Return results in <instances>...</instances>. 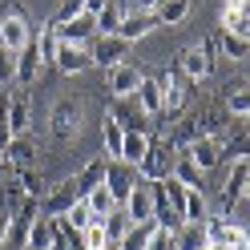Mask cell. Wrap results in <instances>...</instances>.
Segmentation results:
<instances>
[{
  "mask_svg": "<svg viewBox=\"0 0 250 250\" xmlns=\"http://www.w3.org/2000/svg\"><path fill=\"white\" fill-rule=\"evenodd\" d=\"M121 4H125V8H129V0H121Z\"/></svg>",
  "mask_w": 250,
  "mask_h": 250,
  "instance_id": "obj_47",
  "label": "cell"
},
{
  "mask_svg": "<svg viewBox=\"0 0 250 250\" xmlns=\"http://www.w3.org/2000/svg\"><path fill=\"white\" fill-rule=\"evenodd\" d=\"M158 4H162V0H129V8H133V12H153Z\"/></svg>",
  "mask_w": 250,
  "mask_h": 250,
  "instance_id": "obj_42",
  "label": "cell"
},
{
  "mask_svg": "<svg viewBox=\"0 0 250 250\" xmlns=\"http://www.w3.org/2000/svg\"><path fill=\"white\" fill-rule=\"evenodd\" d=\"M186 17H190V0H162V4L153 8V21H158V24H166V28L182 24Z\"/></svg>",
  "mask_w": 250,
  "mask_h": 250,
  "instance_id": "obj_26",
  "label": "cell"
},
{
  "mask_svg": "<svg viewBox=\"0 0 250 250\" xmlns=\"http://www.w3.org/2000/svg\"><path fill=\"white\" fill-rule=\"evenodd\" d=\"M109 4V0H85V12H93V17H97V12Z\"/></svg>",
  "mask_w": 250,
  "mask_h": 250,
  "instance_id": "obj_43",
  "label": "cell"
},
{
  "mask_svg": "<svg viewBox=\"0 0 250 250\" xmlns=\"http://www.w3.org/2000/svg\"><path fill=\"white\" fill-rule=\"evenodd\" d=\"M210 250H218V246H210Z\"/></svg>",
  "mask_w": 250,
  "mask_h": 250,
  "instance_id": "obj_48",
  "label": "cell"
},
{
  "mask_svg": "<svg viewBox=\"0 0 250 250\" xmlns=\"http://www.w3.org/2000/svg\"><path fill=\"white\" fill-rule=\"evenodd\" d=\"M178 250H210L206 222H182L178 226Z\"/></svg>",
  "mask_w": 250,
  "mask_h": 250,
  "instance_id": "obj_23",
  "label": "cell"
},
{
  "mask_svg": "<svg viewBox=\"0 0 250 250\" xmlns=\"http://www.w3.org/2000/svg\"><path fill=\"white\" fill-rule=\"evenodd\" d=\"M21 182V190H24V198H37L41 202V194H44V178L37 174V169H17V174H12Z\"/></svg>",
  "mask_w": 250,
  "mask_h": 250,
  "instance_id": "obj_35",
  "label": "cell"
},
{
  "mask_svg": "<svg viewBox=\"0 0 250 250\" xmlns=\"http://www.w3.org/2000/svg\"><path fill=\"white\" fill-rule=\"evenodd\" d=\"M28 41H33L28 8L21 4V0H4V4H0V44H4L8 53H21Z\"/></svg>",
  "mask_w": 250,
  "mask_h": 250,
  "instance_id": "obj_1",
  "label": "cell"
},
{
  "mask_svg": "<svg viewBox=\"0 0 250 250\" xmlns=\"http://www.w3.org/2000/svg\"><path fill=\"white\" fill-rule=\"evenodd\" d=\"M153 28H158V21H153V12H133V8H125V17H121V24H117V37L133 44V41L149 37Z\"/></svg>",
  "mask_w": 250,
  "mask_h": 250,
  "instance_id": "obj_15",
  "label": "cell"
},
{
  "mask_svg": "<svg viewBox=\"0 0 250 250\" xmlns=\"http://www.w3.org/2000/svg\"><path fill=\"white\" fill-rule=\"evenodd\" d=\"M57 73L65 77H77V73H89L93 69V53L89 44H69V41H57Z\"/></svg>",
  "mask_w": 250,
  "mask_h": 250,
  "instance_id": "obj_8",
  "label": "cell"
},
{
  "mask_svg": "<svg viewBox=\"0 0 250 250\" xmlns=\"http://www.w3.org/2000/svg\"><path fill=\"white\" fill-rule=\"evenodd\" d=\"M153 230H158V222H129V230H125L121 242H117V250H146Z\"/></svg>",
  "mask_w": 250,
  "mask_h": 250,
  "instance_id": "obj_24",
  "label": "cell"
},
{
  "mask_svg": "<svg viewBox=\"0 0 250 250\" xmlns=\"http://www.w3.org/2000/svg\"><path fill=\"white\" fill-rule=\"evenodd\" d=\"M146 250H178V230H166V226H158Z\"/></svg>",
  "mask_w": 250,
  "mask_h": 250,
  "instance_id": "obj_39",
  "label": "cell"
},
{
  "mask_svg": "<svg viewBox=\"0 0 250 250\" xmlns=\"http://www.w3.org/2000/svg\"><path fill=\"white\" fill-rule=\"evenodd\" d=\"M226 109L234 117H246L250 113V85H242L238 93H226Z\"/></svg>",
  "mask_w": 250,
  "mask_h": 250,
  "instance_id": "obj_38",
  "label": "cell"
},
{
  "mask_svg": "<svg viewBox=\"0 0 250 250\" xmlns=\"http://www.w3.org/2000/svg\"><path fill=\"white\" fill-rule=\"evenodd\" d=\"M81 246H85V250H105V246H113V242H109V234H105V222H101V218H97L89 230H81Z\"/></svg>",
  "mask_w": 250,
  "mask_h": 250,
  "instance_id": "obj_36",
  "label": "cell"
},
{
  "mask_svg": "<svg viewBox=\"0 0 250 250\" xmlns=\"http://www.w3.org/2000/svg\"><path fill=\"white\" fill-rule=\"evenodd\" d=\"M158 85H162V113L178 117L190 101V81L182 77V69H169V73H158Z\"/></svg>",
  "mask_w": 250,
  "mask_h": 250,
  "instance_id": "obj_4",
  "label": "cell"
},
{
  "mask_svg": "<svg viewBox=\"0 0 250 250\" xmlns=\"http://www.w3.org/2000/svg\"><path fill=\"white\" fill-rule=\"evenodd\" d=\"M28 129H33V105H28L24 93H12V97H8V133L21 137Z\"/></svg>",
  "mask_w": 250,
  "mask_h": 250,
  "instance_id": "obj_18",
  "label": "cell"
},
{
  "mask_svg": "<svg viewBox=\"0 0 250 250\" xmlns=\"http://www.w3.org/2000/svg\"><path fill=\"white\" fill-rule=\"evenodd\" d=\"M8 230H12V214L0 210V250H4V242H8Z\"/></svg>",
  "mask_w": 250,
  "mask_h": 250,
  "instance_id": "obj_41",
  "label": "cell"
},
{
  "mask_svg": "<svg viewBox=\"0 0 250 250\" xmlns=\"http://www.w3.org/2000/svg\"><path fill=\"white\" fill-rule=\"evenodd\" d=\"M174 162H178V149L169 146V142H153L149 153L142 158V166H137V178L142 182H162L174 174Z\"/></svg>",
  "mask_w": 250,
  "mask_h": 250,
  "instance_id": "obj_3",
  "label": "cell"
},
{
  "mask_svg": "<svg viewBox=\"0 0 250 250\" xmlns=\"http://www.w3.org/2000/svg\"><path fill=\"white\" fill-rule=\"evenodd\" d=\"M218 44H222V57H226V61H246V57H250V37L218 33Z\"/></svg>",
  "mask_w": 250,
  "mask_h": 250,
  "instance_id": "obj_32",
  "label": "cell"
},
{
  "mask_svg": "<svg viewBox=\"0 0 250 250\" xmlns=\"http://www.w3.org/2000/svg\"><path fill=\"white\" fill-rule=\"evenodd\" d=\"M81 12H85V0H61L53 24H65V21H73V17H81Z\"/></svg>",
  "mask_w": 250,
  "mask_h": 250,
  "instance_id": "obj_40",
  "label": "cell"
},
{
  "mask_svg": "<svg viewBox=\"0 0 250 250\" xmlns=\"http://www.w3.org/2000/svg\"><path fill=\"white\" fill-rule=\"evenodd\" d=\"M242 202H250V178H246V186H242Z\"/></svg>",
  "mask_w": 250,
  "mask_h": 250,
  "instance_id": "obj_45",
  "label": "cell"
},
{
  "mask_svg": "<svg viewBox=\"0 0 250 250\" xmlns=\"http://www.w3.org/2000/svg\"><path fill=\"white\" fill-rule=\"evenodd\" d=\"M142 69L133 65V61H121V65H113V69H105V89L113 93V97H133L137 93V85H142Z\"/></svg>",
  "mask_w": 250,
  "mask_h": 250,
  "instance_id": "obj_9",
  "label": "cell"
},
{
  "mask_svg": "<svg viewBox=\"0 0 250 250\" xmlns=\"http://www.w3.org/2000/svg\"><path fill=\"white\" fill-rule=\"evenodd\" d=\"M169 178H178V182L186 186V190H198L206 174H202V169L190 162V153H178V162H174V174H169Z\"/></svg>",
  "mask_w": 250,
  "mask_h": 250,
  "instance_id": "obj_30",
  "label": "cell"
},
{
  "mask_svg": "<svg viewBox=\"0 0 250 250\" xmlns=\"http://www.w3.org/2000/svg\"><path fill=\"white\" fill-rule=\"evenodd\" d=\"M133 101H137V109H142L146 117H162V85H158V77L146 73L137 93H133Z\"/></svg>",
  "mask_w": 250,
  "mask_h": 250,
  "instance_id": "obj_19",
  "label": "cell"
},
{
  "mask_svg": "<svg viewBox=\"0 0 250 250\" xmlns=\"http://www.w3.org/2000/svg\"><path fill=\"white\" fill-rule=\"evenodd\" d=\"M81 125H85V105L77 97H61L53 105V117H49V129H53V142L69 146L81 137Z\"/></svg>",
  "mask_w": 250,
  "mask_h": 250,
  "instance_id": "obj_2",
  "label": "cell"
},
{
  "mask_svg": "<svg viewBox=\"0 0 250 250\" xmlns=\"http://www.w3.org/2000/svg\"><path fill=\"white\" fill-rule=\"evenodd\" d=\"M186 222H206L210 218V202H206V190H186V210H182Z\"/></svg>",
  "mask_w": 250,
  "mask_h": 250,
  "instance_id": "obj_28",
  "label": "cell"
},
{
  "mask_svg": "<svg viewBox=\"0 0 250 250\" xmlns=\"http://www.w3.org/2000/svg\"><path fill=\"white\" fill-rule=\"evenodd\" d=\"M33 44H37V53H41V65H53V61H57V28L53 24L33 28Z\"/></svg>",
  "mask_w": 250,
  "mask_h": 250,
  "instance_id": "obj_27",
  "label": "cell"
},
{
  "mask_svg": "<svg viewBox=\"0 0 250 250\" xmlns=\"http://www.w3.org/2000/svg\"><path fill=\"white\" fill-rule=\"evenodd\" d=\"M57 28V41H69V44H89L97 37V17L93 12H81V17H73L65 24H53Z\"/></svg>",
  "mask_w": 250,
  "mask_h": 250,
  "instance_id": "obj_14",
  "label": "cell"
},
{
  "mask_svg": "<svg viewBox=\"0 0 250 250\" xmlns=\"http://www.w3.org/2000/svg\"><path fill=\"white\" fill-rule=\"evenodd\" d=\"M4 162H8L12 174H17V169H33V162H37V146H33V137H28V133L12 137V142L4 146Z\"/></svg>",
  "mask_w": 250,
  "mask_h": 250,
  "instance_id": "obj_17",
  "label": "cell"
},
{
  "mask_svg": "<svg viewBox=\"0 0 250 250\" xmlns=\"http://www.w3.org/2000/svg\"><path fill=\"white\" fill-rule=\"evenodd\" d=\"M57 242H61L57 218L37 214V218H33V226H28V234H24V246H21V250H53Z\"/></svg>",
  "mask_w": 250,
  "mask_h": 250,
  "instance_id": "obj_12",
  "label": "cell"
},
{
  "mask_svg": "<svg viewBox=\"0 0 250 250\" xmlns=\"http://www.w3.org/2000/svg\"><path fill=\"white\" fill-rule=\"evenodd\" d=\"M142 182L137 178V166H129V162H113L109 158V169H105V190L113 194V202L117 206H125V198H129V190Z\"/></svg>",
  "mask_w": 250,
  "mask_h": 250,
  "instance_id": "obj_7",
  "label": "cell"
},
{
  "mask_svg": "<svg viewBox=\"0 0 250 250\" xmlns=\"http://www.w3.org/2000/svg\"><path fill=\"white\" fill-rule=\"evenodd\" d=\"M202 133H206V129H202V121H198V117H186V121L178 125V129H174V133H169V137H166V142H169V146H174L178 153H186V149H190V146L198 142V137H202Z\"/></svg>",
  "mask_w": 250,
  "mask_h": 250,
  "instance_id": "obj_25",
  "label": "cell"
},
{
  "mask_svg": "<svg viewBox=\"0 0 250 250\" xmlns=\"http://www.w3.org/2000/svg\"><path fill=\"white\" fill-rule=\"evenodd\" d=\"M105 169H109V158H105V153L89 158V162H85V169L73 178V182H77V190L89 194V190H97V186H105Z\"/></svg>",
  "mask_w": 250,
  "mask_h": 250,
  "instance_id": "obj_22",
  "label": "cell"
},
{
  "mask_svg": "<svg viewBox=\"0 0 250 250\" xmlns=\"http://www.w3.org/2000/svg\"><path fill=\"white\" fill-rule=\"evenodd\" d=\"M81 198V190H77V182L73 178H65V182H53V186H44V194H41V214L44 218H65L69 214V206Z\"/></svg>",
  "mask_w": 250,
  "mask_h": 250,
  "instance_id": "obj_5",
  "label": "cell"
},
{
  "mask_svg": "<svg viewBox=\"0 0 250 250\" xmlns=\"http://www.w3.org/2000/svg\"><path fill=\"white\" fill-rule=\"evenodd\" d=\"M61 222H65L73 234H81V230H89L93 222H97V218H93V210H89V202H85V198H77L73 206H69V214L61 218Z\"/></svg>",
  "mask_w": 250,
  "mask_h": 250,
  "instance_id": "obj_29",
  "label": "cell"
},
{
  "mask_svg": "<svg viewBox=\"0 0 250 250\" xmlns=\"http://www.w3.org/2000/svg\"><path fill=\"white\" fill-rule=\"evenodd\" d=\"M178 69L186 81H206V77L214 73V61H210V49L206 44H186L182 57H178Z\"/></svg>",
  "mask_w": 250,
  "mask_h": 250,
  "instance_id": "obj_10",
  "label": "cell"
},
{
  "mask_svg": "<svg viewBox=\"0 0 250 250\" xmlns=\"http://www.w3.org/2000/svg\"><path fill=\"white\" fill-rule=\"evenodd\" d=\"M186 153H190V162L202 169V174H210V169H218V166L226 162L222 158V137H214V133H202Z\"/></svg>",
  "mask_w": 250,
  "mask_h": 250,
  "instance_id": "obj_11",
  "label": "cell"
},
{
  "mask_svg": "<svg viewBox=\"0 0 250 250\" xmlns=\"http://www.w3.org/2000/svg\"><path fill=\"white\" fill-rule=\"evenodd\" d=\"M242 250H250V238H246V242H242Z\"/></svg>",
  "mask_w": 250,
  "mask_h": 250,
  "instance_id": "obj_46",
  "label": "cell"
},
{
  "mask_svg": "<svg viewBox=\"0 0 250 250\" xmlns=\"http://www.w3.org/2000/svg\"><path fill=\"white\" fill-rule=\"evenodd\" d=\"M121 210L129 214V222H153V182H137Z\"/></svg>",
  "mask_w": 250,
  "mask_h": 250,
  "instance_id": "obj_13",
  "label": "cell"
},
{
  "mask_svg": "<svg viewBox=\"0 0 250 250\" xmlns=\"http://www.w3.org/2000/svg\"><path fill=\"white\" fill-rule=\"evenodd\" d=\"M41 69H44V65H41V53H37V44L28 41L24 49L17 53V81H12V85H17V89H28V85H37Z\"/></svg>",
  "mask_w": 250,
  "mask_h": 250,
  "instance_id": "obj_16",
  "label": "cell"
},
{
  "mask_svg": "<svg viewBox=\"0 0 250 250\" xmlns=\"http://www.w3.org/2000/svg\"><path fill=\"white\" fill-rule=\"evenodd\" d=\"M12 81H17V53H8L0 44V89H8Z\"/></svg>",
  "mask_w": 250,
  "mask_h": 250,
  "instance_id": "obj_37",
  "label": "cell"
},
{
  "mask_svg": "<svg viewBox=\"0 0 250 250\" xmlns=\"http://www.w3.org/2000/svg\"><path fill=\"white\" fill-rule=\"evenodd\" d=\"M158 190H162V198H166V206L182 218V210H186V186H182L178 178H162ZM182 222H186V218H182Z\"/></svg>",
  "mask_w": 250,
  "mask_h": 250,
  "instance_id": "obj_31",
  "label": "cell"
},
{
  "mask_svg": "<svg viewBox=\"0 0 250 250\" xmlns=\"http://www.w3.org/2000/svg\"><path fill=\"white\" fill-rule=\"evenodd\" d=\"M153 137L149 129H125V142H121V158L117 162H129V166H142V158L149 153Z\"/></svg>",
  "mask_w": 250,
  "mask_h": 250,
  "instance_id": "obj_20",
  "label": "cell"
},
{
  "mask_svg": "<svg viewBox=\"0 0 250 250\" xmlns=\"http://www.w3.org/2000/svg\"><path fill=\"white\" fill-rule=\"evenodd\" d=\"M242 133H246V137H250V113H246V117H242Z\"/></svg>",
  "mask_w": 250,
  "mask_h": 250,
  "instance_id": "obj_44",
  "label": "cell"
},
{
  "mask_svg": "<svg viewBox=\"0 0 250 250\" xmlns=\"http://www.w3.org/2000/svg\"><path fill=\"white\" fill-rule=\"evenodd\" d=\"M121 17H125V4H121V0H109V4L97 12V33H117Z\"/></svg>",
  "mask_w": 250,
  "mask_h": 250,
  "instance_id": "obj_33",
  "label": "cell"
},
{
  "mask_svg": "<svg viewBox=\"0 0 250 250\" xmlns=\"http://www.w3.org/2000/svg\"><path fill=\"white\" fill-rule=\"evenodd\" d=\"M121 142H125V129H121V121L113 117V113H105L101 117V153L105 158H121Z\"/></svg>",
  "mask_w": 250,
  "mask_h": 250,
  "instance_id": "obj_21",
  "label": "cell"
},
{
  "mask_svg": "<svg viewBox=\"0 0 250 250\" xmlns=\"http://www.w3.org/2000/svg\"><path fill=\"white\" fill-rule=\"evenodd\" d=\"M129 49H133V44L121 41L117 33H97L89 41L93 65H101V69H113V65H121V61H129Z\"/></svg>",
  "mask_w": 250,
  "mask_h": 250,
  "instance_id": "obj_6",
  "label": "cell"
},
{
  "mask_svg": "<svg viewBox=\"0 0 250 250\" xmlns=\"http://www.w3.org/2000/svg\"><path fill=\"white\" fill-rule=\"evenodd\" d=\"M81 198L89 202V210H93V218H105L109 210L117 206V202H113V194H109L105 186H97V190H89V194H81Z\"/></svg>",
  "mask_w": 250,
  "mask_h": 250,
  "instance_id": "obj_34",
  "label": "cell"
}]
</instances>
